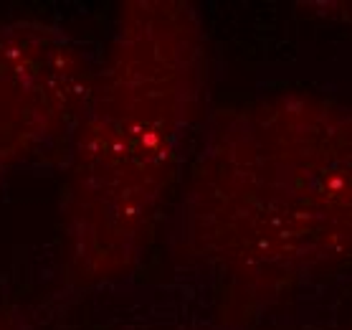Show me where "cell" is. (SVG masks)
<instances>
[{
    "instance_id": "1",
    "label": "cell",
    "mask_w": 352,
    "mask_h": 330,
    "mask_svg": "<svg viewBox=\"0 0 352 330\" xmlns=\"http://www.w3.org/2000/svg\"><path fill=\"white\" fill-rule=\"evenodd\" d=\"M177 254L233 305L352 262V102L281 89L210 120L183 181Z\"/></svg>"
},
{
    "instance_id": "2",
    "label": "cell",
    "mask_w": 352,
    "mask_h": 330,
    "mask_svg": "<svg viewBox=\"0 0 352 330\" xmlns=\"http://www.w3.org/2000/svg\"><path fill=\"white\" fill-rule=\"evenodd\" d=\"M206 89L208 33L190 0L122 3L69 143L61 244L74 285H112L144 259Z\"/></svg>"
},
{
    "instance_id": "3",
    "label": "cell",
    "mask_w": 352,
    "mask_h": 330,
    "mask_svg": "<svg viewBox=\"0 0 352 330\" xmlns=\"http://www.w3.org/2000/svg\"><path fill=\"white\" fill-rule=\"evenodd\" d=\"M96 61L41 18L0 21V181L72 143Z\"/></svg>"
},
{
    "instance_id": "4",
    "label": "cell",
    "mask_w": 352,
    "mask_h": 330,
    "mask_svg": "<svg viewBox=\"0 0 352 330\" xmlns=\"http://www.w3.org/2000/svg\"><path fill=\"white\" fill-rule=\"evenodd\" d=\"M322 8H329L327 13L329 16H335L337 21L347 18V21L352 23V3H327V6H322Z\"/></svg>"
},
{
    "instance_id": "5",
    "label": "cell",
    "mask_w": 352,
    "mask_h": 330,
    "mask_svg": "<svg viewBox=\"0 0 352 330\" xmlns=\"http://www.w3.org/2000/svg\"><path fill=\"white\" fill-rule=\"evenodd\" d=\"M0 330H6V328H3V322H0Z\"/></svg>"
}]
</instances>
